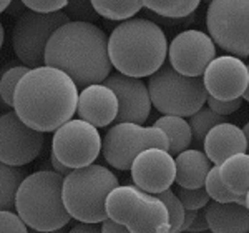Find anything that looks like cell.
<instances>
[{
	"mask_svg": "<svg viewBox=\"0 0 249 233\" xmlns=\"http://www.w3.org/2000/svg\"><path fill=\"white\" fill-rule=\"evenodd\" d=\"M128 172H131L135 187L156 195L175 183V158L161 148H146L135 156Z\"/></svg>",
	"mask_w": 249,
	"mask_h": 233,
	"instance_id": "15",
	"label": "cell"
},
{
	"mask_svg": "<svg viewBox=\"0 0 249 233\" xmlns=\"http://www.w3.org/2000/svg\"><path fill=\"white\" fill-rule=\"evenodd\" d=\"M175 195L178 196V200L181 202L184 210H199V208L206 207V203L210 202V196H208L204 187H199V188L178 187Z\"/></svg>",
	"mask_w": 249,
	"mask_h": 233,
	"instance_id": "30",
	"label": "cell"
},
{
	"mask_svg": "<svg viewBox=\"0 0 249 233\" xmlns=\"http://www.w3.org/2000/svg\"><path fill=\"white\" fill-rule=\"evenodd\" d=\"M78 88L65 72L53 67L29 68L14 92V112L37 132H55L77 110Z\"/></svg>",
	"mask_w": 249,
	"mask_h": 233,
	"instance_id": "1",
	"label": "cell"
},
{
	"mask_svg": "<svg viewBox=\"0 0 249 233\" xmlns=\"http://www.w3.org/2000/svg\"><path fill=\"white\" fill-rule=\"evenodd\" d=\"M208 230L211 233H248L249 210L241 203L208 202L204 207Z\"/></svg>",
	"mask_w": 249,
	"mask_h": 233,
	"instance_id": "19",
	"label": "cell"
},
{
	"mask_svg": "<svg viewBox=\"0 0 249 233\" xmlns=\"http://www.w3.org/2000/svg\"><path fill=\"white\" fill-rule=\"evenodd\" d=\"M96 15L108 20H128L143 9L142 0H90Z\"/></svg>",
	"mask_w": 249,
	"mask_h": 233,
	"instance_id": "23",
	"label": "cell"
},
{
	"mask_svg": "<svg viewBox=\"0 0 249 233\" xmlns=\"http://www.w3.org/2000/svg\"><path fill=\"white\" fill-rule=\"evenodd\" d=\"M221 122H226L224 116L218 115L216 112H213L211 108L201 107L198 112H195V114L190 116V122H188V125L191 128L193 140H195L196 143H203V138L206 136L208 132Z\"/></svg>",
	"mask_w": 249,
	"mask_h": 233,
	"instance_id": "27",
	"label": "cell"
},
{
	"mask_svg": "<svg viewBox=\"0 0 249 233\" xmlns=\"http://www.w3.org/2000/svg\"><path fill=\"white\" fill-rule=\"evenodd\" d=\"M175 182L183 188H199L204 185L206 175L213 167L201 150L186 148L175 158Z\"/></svg>",
	"mask_w": 249,
	"mask_h": 233,
	"instance_id": "20",
	"label": "cell"
},
{
	"mask_svg": "<svg viewBox=\"0 0 249 233\" xmlns=\"http://www.w3.org/2000/svg\"><path fill=\"white\" fill-rule=\"evenodd\" d=\"M0 233H29V227L12 210H0Z\"/></svg>",
	"mask_w": 249,
	"mask_h": 233,
	"instance_id": "32",
	"label": "cell"
},
{
	"mask_svg": "<svg viewBox=\"0 0 249 233\" xmlns=\"http://www.w3.org/2000/svg\"><path fill=\"white\" fill-rule=\"evenodd\" d=\"M68 233H102V225L100 223H83L80 222L75 225Z\"/></svg>",
	"mask_w": 249,
	"mask_h": 233,
	"instance_id": "37",
	"label": "cell"
},
{
	"mask_svg": "<svg viewBox=\"0 0 249 233\" xmlns=\"http://www.w3.org/2000/svg\"><path fill=\"white\" fill-rule=\"evenodd\" d=\"M63 176L53 170L35 172L20 182L15 194V210L32 230L48 232L65 228L71 216L62 200Z\"/></svg>",
	"mask_w": 249,
	"mask_h": 233,
	"instance_id": "4",
	"label": "cell"
},
{
	"mask_svg": "<svg viewBox=\"0 0 249 233\" xmlns=\"http://www.w3.org/2000/svg\"><path fill=\"white\" fill-rule=\"evenodd\" d=\"M204 155L211 165H219L228 156L248 152L249 142L244 138L239 127L230 122H221L214 125L203 138Z\"/></svg>",
	"mask_w": 249,
	"mask_h": 233,
	"instance_id": "18",
	"label": "cell"
},
{
	"mask_svg": "<svg viewBox=\"0 0 249 233\" xmlns=\"http://www.w3.org/2000/svg\"><path fill=\"white\" fill-rule=\"evenodd\" d=\"M23 178L25 176L18 167L0 162V210H12L15 207V194Z\"/></svg>",
	"mask_w": 249,
	"mask_h": 233,
	"instance_id": "26",
	"label": "cell"
},
{
	"mask_svg": "<svg viewBox=\"0 0 249 233\" xmlns=\"http://www.w3.org/2000/svg\"><path fill=\"white\" fill-rule=\"evenodd\" d=\"M80 120L91 123L93 127H107L115 122L118 114V100L113 90L105 83H93L78 94L77 110Z\"/></svg>",
	"mask_w": 249,
	"mask_h": 233,
	"instance_id": "17",
	"label": "cell"
},
{
	"mask_svg": "<svg viewBox=\"0 0 249 233\" xmlns=\"http://www.w3.org/2000/svg\"><path fill=\"white\" fill-rule=\"evenodd\" d=\"M241 132H243L244 138H246L248 142H249V125H248V123H246V125H244L243 128H241Z\"/></svg>",
	"mask_w": 249,
	"mask_h": 233,
	"instance_id": "42",
	"label": "cell"
},
{
	"mask_svg": "<svg viewBox=\"0 0 249 233\" xmlns=\"http://www.w3.org/2000/svg\"><path fill=\"white\" fill-rule=\"evenodd\" d=\"M27 70H29V68L25 65H14L0 74V100H2L5 105L14 107L15 87H17L18 80L27 74Z\"/></svg>",
	"mask_w": 249,
	"mask_h": 233,
	"instance_id": "28",
	"label": "cell"
},
{
	"mask_svg": "<svg viewBox=\"0 0 249 233\" xmlns=\"http://www.w3.org/2000/svg\"><path fill=\"white\" fill-rule=\"evenodd\" d=\"M151 105L164 115L191 116L206 103L208 94L201 77H186L163 63L148 82Z\"/></svg>",
	"mask_w": 249,
	"mask_h": 233,
	"instance_id": "7",
	"label": "cell"
},
{
	"mask_svg": "<svg viewBox=\"0 0 249 233\" xmlns=\"http://www.w3.org/2000/svg\"><path fill=\"white\" fill-rule=\"evenodd\" d=\"M170 65L186 77H201L208 63L216 57V45L201 30H184L168 45Z\"/></svg>",
	"mask_w": 249,
	"mask_h": 233,
	"instance_id": "13",
	"label": "cell"
},
{
	"mask_svg": "<svg viewBox=\"0 0 249 233\" xmlns=\"http://www.w3.org/2000/svg\"><path fill=\"white\" fill-rule=\"evenodd\" d=\"M65 15L75 22H95L96 12L91 7L90 0H68L65 5Z\"/></svg>",
	"mask_w": 249,
	"mask_h": 233,
	"instance_id": "31",
	"label": "cell"
},
{
	"mask_svg": "<svg viewBox=\"0 0 249 233\" xmlns=\"http://www.w3.org/2000/svg\"><path fill=\"white\" fill-rule=\"evenodd\" d=\"M105 214L131 233H168L170 228L168 210L158 195L135 185H116L105 198Z\"/></svg>",
	"mask_w": 249,
	"mask_h": 233,
	"instance_id": "6",
	"label": "cell"
},
{
	"mask_svg": "<svg viewBox=\"0 0 249 233\" xmlns=\"http://www.w3.org/2000/svg\"><path fill=\"white\" fill-rule=\"evenodd\" d=\"M204 190H206L208 196L213 202H218V203H241V205H246L249 207V198L248 194L238 195V194H232L231 190H228V187L223 183L218 172V165H213L210 168L206 175V180H204Z\"/></svg>",
	"mask_w": 249,
	"mask_h": 233,
	"instance_id": "25",
	"label": "cell"
},
{
	"mask_svg": "<svg viewBox=\"0 0 249 233\" xmlns=\"http://www.w3.org/2000/svg\"><path fill=\"white\" fill-rule=\"evenodd\" d=\"M10 2H12V0H0V14H2V12H5V9L9 7Z\"/></svg>",
	"mask_w": 249,
	"mask_h": 233,
	"instance_id": "40",
	"label": "cell"
},
{
	"mask_svg": "<svg viewBox=\"0 0 249 233\" xmlns=\"http://www.w3.org/2000/svg\"><path fill=\"white\" fill-rule=\"evenodd\" d=\"M103 83L113 90L118 100V114L115 116L116 123L130 122L143 125L151 112V100L148 87L142 78L128 77L123 74H111L103 80Z\"/></svg>",
	"mask_w": 249,
	"mask_h": 233,
	"instance_id": "16",
	"label": "cell"
},
{
	"mask_svg": "<svg viewBox=\"0 0 249 233\" xmlns=\"http://www.w3.org/2000/svg\"><path fill=\"white\" fill-rule=\"evenodd\" d=\"M43 65L65 72L77 88L103 83L113 68L105 32L91 22L63 23L48 39Z\"/></svg>",
	"mask_w": 249,
	"mask_h": 233,
	"instance_id": "2",
	"label": "cell"
},
{
	"mask_svg": "<svg viewBox=\"0 0 249 233\" xmlns=\"http://www.w3.org/2000/svg\"><path fill=\"white\" fill-rule=\"evenodd\" d=\"M43 134L22 122L15 112L0 116V162L22 167L34 162L43 148Z\"/></svg>",
	"mask_w": 249,
	"mask_h": 233,
	"instance_id": "12",
	"label": "cell"
},
{
	"mask_svg": "<svg viewBox=\"0 0 249 233\" xmlns=\"http://www.w3.org/2000/svg\"><path fill=\"white\" fill-rule=\"evenodd\" d=\"M208 108H211L213 112H216L218 115L224 116V115H231L234 114L236 110H239L241 105H243V98H234V100H218L208 97L206 98Z\"/></svg>",
	"mask_w": 249,
	"mask_h": 233,
	"instance_id": "34",
	"label": "cell"
},
{
	"mask_svg": "<svg viewBox=\"0 0 249 233\" xmlns=\"http://www.w3.org/2000/svg\"><path fill=\"white\" fill-rule=\"evenodd\" d=\"M100 225H102V233H131L124 225L115 223L113 220H110V218L103 220Z\"/></svg>",
	"mask_w": 249,
	"mask_h": 233,
	"instance_id": "36",
	"label": "cell"
},
{
	"mask_svg": "<svg viewBox=\"0 0 249 233\" xmlns=\"http://www.w3.org/2000/svg\"><path fill=\"white\" fill-rule=\"evenodd\" d=\"M25 9L40 12V14H52L65 9L68 0H20Z\"/></svg>",
	"mask_w": 249,
	"mask_h": 233,
	"instance_id": "33",
	"label": "cell"
},
{
	"mask_svg": "<svg viewBox=\"0 0 249 233\" xmlns=\"http://www.w3.org/2000/svg\"><path fill=\"white\" fill-rule=\"evenodd\" d=\"M183 233H211L210 230H204V232H183Z\"/></svg>",
	"mask_w": 249,
	"mask_h": 233,
	"instance_id": "43",
	"label": "cell"
},
{
	"mask_svg": "<svg viewBox=\"0 0 249 233\" xmlns=\"http://www.w3.org/2000/svg\"><path fill=\"white\" fill-rule=\"evenodd\" d=\"M118 178L103 165L75 168L62 183V200L71 218L83 223H102L107 220L105 198L116 187Z\"/></svg>",
	"mask_w": 249,
	"mask_h": 233,
	"instance_id": "5",
	"label": "cell"
},
{
	"mask_svg": "<svg viewBox=\"0 0 249 233\" xmlns=\"http://www.w3.org/2000/svg\"><path fill=\"white\" fill-rule=\"evenodd\" d=\"M50 163H52V168H53L55 174H58V175H62V176H67L71 172V168H68L67 165H63L62 162H58V160L55 158L53 155H52V158H50Z\"/></svg>",
	"mask_w": 249,
	"mask_h": 233,
	"instance_id": "38",
	"label": "cell"
},
{
	"mask_svg": "<svg viewBox=\"0 0 249 233\" xmlns=\"http://www.w3.org/2000/svg\"><path fill=\"white\" fill-rule=\"evenodd\" d=\"M67 22L70 19L62 10L40 14L27 9L15 22L12 32V47L20 62L27 68L42 67L48 39Z\"/></svg>",
	"mask_w": 249,
	"mask_h": 233,
	"instance_id": "10",
	"label": "cell"
},
{
	"mask_svg": "<svg viewBox=\"0 0 249 233\" xmlns=\"http://www.w3.org/2000/svg\"><path fill=\"white\" fill-rule=\"evenodd\" d=\"M146 148L168 150V138L160 128L138 123H115L102 140L103 158L116 170L128 172L131 162Z\"/></svg>",
	"mask_w": 249,
	"mask_h": 233,
	"instance_id": "9",
	"label": "cell"
},
{
	"mask_svg": "<svg viewBox=\"0 0 249 233\" xmlns=\"http://www.w3.org/2000/svg\"><path fill=\"white\" fill-rule=\"evenodd\" d=\"M29 233H67L63 228H58V230H48V232H40V230H29Z\"/></svg>",
	"mask_w": 249,
	"mask_h": 233,
	"instance_id": "39",
	"label": "cell"
},
{
	"mask_svg": "<svg viewBox=\"0 0 249 233\" xmlns=\"http://www.w3.org/2000/svg\"><path fill=\"white\" fill-rule=\"evenodd\" d=\"M3 37H5V30H3V25H2V22H0V49H2V45H3Z\"/></svg>",
	"mask_w": 249,
	"mask_h": 233,
	"instance_id": "41",
	"label": "cell"
},
{
	"mask_svg": "<svg viewBox=\"0 0 249 233\" xmlns=\"http://www.w3.org/2000/svg\"><path fill=\"white\" fill-rule=\"evenodd\" d=\"M203 85L208 97L218 100L241 98L249 88V68L234 55L214 57L203 72Z\"/></svg>",
	"mask_w": 249,
	"mask_h": 233,
	"instance_id": "14",
	"label": "cell"
},
{
	"mask_svg": "<svg viewBox=\"0 0 249 233\" xmlns=\"http://www.w3.org/2000/svg\"><path fill=\"white\" fill-rule=\"evenodd\" d=\"M204 230H208V220H206V212H204L203 207L196 212V216L193 218V222L188 227L186 232H204Z\"/></svg>",
	"mask_w": 249,
	"mask_h": 233,
	"instance_id": "35",
	"label": "cell"
},
{
	"mask_svg": "<svg viewBox=\"0 0 249 233\" xmlns=\"http://www.w3.org/2000/svg\"><path fill=\"white\" fill-rule=\"evenodd\" d=\"M156 128L163 132L168 138V154L171 156L181 154L183 150L190 148L193 136L191 128L188 125L184 116H175V115H163L155 122Z\"/></svg>",
	"mask_w": 249,
	"mask_h": 233,
	"instance_id": "22",
	"label": "cell"
},
{
	"mask_svg": "<svg viewBox=\"0 0 249 233\" xmlns=\"http://www.w3.org/2000/svg\"><path fill=\"white\" fill-rule=\"evenodd\" d=\"M168 40L158 23L148 19L123 20L108 37V58L118 74L150 77L164 63Z\"/></svg>",
	"mask_w": 249,
	"mask_h": 233,
	"instance_id": "3",
	"label": "cell"
},
{
	"mask_svg": "<svg viewBox=\"0 0 249 233\" xmlns=\"http://www.w3.org/2000/svg\"><path fill=\"white\" fill-rule=\"evenodd\" d=\"M219 176L223 183L231 190L232 194H248L249 190V155L244 154H234L228 156L224 162L218 165Z\"/></svg>",
	"mask_w": 249,
	"mask_h": 233,
	"instance_id": "21",
	"label": "cell"
},
{
	"mask_svg": "<svg viewBox=\"0 0 249 233\" xmlns=\"http://www.w3.org/2000/svg\"><path fill=\"white\" fill-rule=\"evenodd\" d=\"M100 152V132L85 120H68L55 130L52 140V155L71 170L95 163Z\"/></svg>",
	"mask_w": 249,
	"mask_h": 233,
	"instance_id": "11",
	"label": "cell"
},
{
	"mask_svg": "<svg viewBox=\"0 0 249 233\" xmlns=\"http://www.w3.org/2000/svg\"><path fill=\"white\" fill-rule=\"evenodd\" d=\"M142 3L163 19H184L195 14L201 0H142Z\"/></svg>",
	"mask_w": 249,
	"mask_h": 233,
	"instance_id": "24",
	"label": "cell"
},
{
	"mask_svg": "<svg viewBox=\"0 0 249 233\" xmlns=\"http://www.w3.org/2000/svg\"><path fill=\"white\" fill-rule=\"evenodd\" d=\"M206 27L213 42L228 54L249 55V0H210Z\"/></svg>",
	"mask_w": 249,
	"mask_h": 233,
	"instance_id": "8",
	"label": "cell"
},
{
	"mask_svg": "<svg viewBox=\"0 0 249 233\" xmlns=\"http://www.w3.org/2000/svg\"><path fill=\"white\" fill-rule=\"evenodd\" d=\"M156 195H158V198L164 203V207H166V210H168V218H170L168 233H178L179 227H181V223H183V216H184V208L181 202H179L178 196L175 195V192H173L171 188L160 192V194H156Z\"/></svg>",
	"mask_w": 249,
	"mask_h": 233,
	"instance_id": "29",
	"label": "cell"
}]
</instances>
